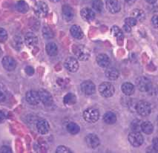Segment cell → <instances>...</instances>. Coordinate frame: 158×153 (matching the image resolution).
I'll return each mask as SVG.
<instances>
[{
	"label": "cell",
	"instance_id": "bcb514c9",
	"mask_svg": "<svg viewBox=\"0 0 158 153\" xmlns=\"http://www.w3.org/2000/svg\"><path fill=\"white\" fill-rule=\"evenodd\" d=\"M49 1L53 2H57L60 1V0H49Z\"/></svg>",
	"mask_w": 158,
	"mask_h": 153
},
{
	"label": "cell",
	"instance_id": "4316f807",
	"mask_svg": "<svg viewBox=\"0 0 158 153\" xmlns=\"http://www.w3.org/2000/svg\"><path fill=\"white\" fill-rule=\"evenodd\" d=\"M64 104L67 106H72L77 102V97L72 93H68L63 99Z\"/></svg>",
	"mask_w": 158,
	"mask_h": 153
},
{
	"label": "cell",
	"instance_id": "8fae6325",
	"mask_svg": "<svg viewBox=\"0 0 158 153\" xmlns=\"http://www.w3.org/2000/svg\"><path fill=\"white\" fill-rule=\"evenodd\" d=\"M106 5L108 11L111 14H117L120 12L121 6L118 0H106Z\"/></svg>",
	"mask_w": 158,
	"mask_h": 153
},
{
	"label": "cell",
	"instance_id": "f1b7e54d",
	"mask_svg": "<svg viewBox=\"0 0 158 153\" xmlns=\"http://www.w3.org/2000/svg\"><path fill=\"white\" fill-rule=\"evenodd\" d=\"M111 31L112 35L114 36L115 37H117L118 40H123V31L118 26H113Z\"/></svg>",
	"mask_w": 158,
	"mask_h": 153
},
{
	"label": "cell",
	"instance_id": "d6a6232c",
	"mask_svg": "<svg viewBox=\"0 0 158 153\" xmlns=\"http://www.w3.org/2000/svg\"><path fill=\"white\" fill-rule=\"evenodd\" d=\"M141 121L139 120H135L132 121L131 129L133 132H139L141 130Z\"/></svg>",
	"mask_w": 158,
	"mask_h": 153
},
{
	"label": "cell",
	"instance_id": "ee69618b",
	"mask_svg": "<svg viewBox=\"0 0 158 153\" xmlns=\"http://www.w3.org/2000/svg\"><path fill=\"white\" fill-rule=\"evenodd\" d=\"M5 113L2 111H1V110H0V123L3 122V121H5Z\"/></svg>",
	"mask_w": 158,
	"mask_h": 153
},
{
	"label": "cell",
	"instance_id": "277c9868",
	"mask_svg": "<svg viewBox=\"0 0 158 153\" xmlns=\"http://www.w3.org/2000/svg\"><path fill=\"white\" fill-rule=\"evenodd\" d=\"M136 85L137 87L140 91L148 92L152 88L153 83L149 79L146 77H139L136 80Z\"/></svg>",
	"mask_w": 158,
	"mask_h": 153
},
{
	"label": "cell",
	"instance_id": "74e56055",
	"mask_svg": "<svg viewBox=\"0 0 158 153\" xmlns=\"http://www.w3.org/2000/svg\"><path fill=\"white\" fill-rule=\"evenodd\" d=\"M152 147L155 152H158V137L154 138L152 141Z\"/></svg>",
	"mask_w": 158,
	"mask_h": 153
},
{
	"label": "cell",
	"instance_id": "8d00e7d4",
	"mask_svg": "<svg viewBox=\"0 0 158 153\" xmlns=\"http://www.w3.org/2000/svg\"><path fill=\"white\" fill-rule=\"evenodd\" d=\"M151 22H152V25H153L154 28L158 29V15H154L152 16Z\"/></svg>",
	"mask_w": 158,
	"mask_h": 153
},
{
	"label": "cell",
	"instance_id": "9a60e30c",
	"mask_svg": "<svg viewBox=\"0 0 158 153\" xmlns=\"http://www.w3.org/2000/svg\"><path fill=\"white\" fill-rule=\"evenodd\" d=\"M36 129H37V131L40 134H45L50 130V126H49V123L47 121L40 120L36 123Z\"/></svg>",
	"mask_w": 158,
	"mask_h": 153
},
{
	"label": "cell",
	"instance_id": "4fadbf2b",
	"mask_svg": "<svg viewBox=\"0 0 158 153\" xmlns=\"http://www.w3.org/2000/svg\"><path fill=\"white\" fill-rule=\"evenodd\" d=\"M2 66L5 70L8 71H12L16 69V62L14 58L11 57H5L2 59Z\"/></svg>",
	"mask_w": 158,
	"mask_h": 153
},
{
	"label": "cell",
	"instance_id": "83f0119b",
	"mask_svg": "<svg viewBox=\"0 0 158 153\" xmlns=\"http://www.w3.org/2000/svg\"><path fill=\"white\" fill-rule=\"evenodd\" d=\"M67 131L71 134H77L80 132V127L79 126L78 124H77L76 123L71 122L68 123L67 125Z\"/></svg>",
	"mask_w": 158,
	"mask_h": 153
},
{
	"label": "cell",
	"instance_id": "f6af8a7d",
	"mask_svg": "<svg viewBox=\"0 0 158 153\" xmlns=\"http://www.w3.org/2000/svg\"><path fill=\"white\" fill-rule=\"evenodd\" d=\"M146 1L148 3H149V4H154V3H155L157 0H146Z\"/></svg>",
	"mask_w": 158,
	"mask_h": 153
},
{
	"label": "cell",
	"instance_id": "2e32d148",
	"mask_svg": "<svg viewBox=\"0 0 158 153\" xmlns=\"http://www.w3.org/2000/svg\"><path fill=\"white\" fill-rule=\"evenodd\" d=\"M80 15H81L82 19L87 22L92 21L95 18L94 12L89 8H82L81 11H80Z\"/></svg>",
	"mask_w": 158,
	"mask_h": 153
},
{
	"label": "cell",
	"instance_id": "e575fe53",
	"mask_svg": "<svg viewBox=\"0 0 158 153\" xmlns=\"http://www.w3.org/2000/svg\"><path fill=\"white\" fill-rule=\"evenodd\" d=\"M8 39V33L4 28H0V42H4Z\"/></svg>",
	"mask_w": 158,
	"mask_h": 153
},
{
	"label": "cell",
	"instance_id": "30bf717a",
	"mask_svg": "<svg viewBox=\"0 0 158 153\" xmlns=\"http://www.w3.org/2000/svg\"><path fill=\"white\" fill-rule=\"evenodd\" d=\"M85 143L91 149H96L100 144V138L95 134H89L85 137Z\"/></svg>",
	"mask_w": 158,
	"mask_h": 153
},
{
	"label": "cell",
	"instance_id": "d590c367",
	"mask_svg": "<svg viewBox=\"0 0 158 153\" xmlns=\"http://www.w3.org/2000/svg\"><path fill=\"white\" fill-rule=\"evenodd\" d=\"M56 152L57 153H70L71 152V151L68 148V147H65V146H60L56 149Z\"/></svg>",
	"mask_w": 158,
	"mask_h": 153
},
{
	"label": "cell",
	"instance_id": "1f68e13d",
	"mask_svg": "<svg viewBox=\"0 0 158 153\" xmlns=\"http://www.w3.org/2000/svg\"><path fill=\"white\" fill-rule=\"evenodd\" d=\"M92 7L97 12H101L103 9V3L102 0H93Z\"/></svg>",
	"mask_w": 158,
	"mask_h": 153
},
{
	"label": "cell",
	"instance_id": "ac0fdd59",
	"mask_svg": "<svg viewBox=\"0 0 158 153\" xmlns=\"http://www.w3.org/2000/svg\"><path fill=\"white\" fill-rule=\"evenodd\" d=\"M96 60L97 64L102 68H107L110 65V58L108 55L105 54H99Z\"/></svg>",
	"mask_w": 158,
	"mask_h": 153
},
{
	"label": "cell",
	"instance_id": "52a82bcc",
	"mask_svg": "<svg viewBox=\"0 0 158 153\" xmlns=\"http://www.w3.org/2000/svg\"><path fill=\"white\" fill-rule=\"evenodd\" d=\"M34 12L38 17L43 18L47 16L48 8L44 2H38L34 7Z\"/></svg>",
	"mask_w": 158,
	"mask_h": 153
},
{
	"label": "cell",
	"instance_id": "ab89813d",
	"mask_svg": "<svg viewBox=\"0 0 158 153\" xmlns=\"http://www.w3.org/2000/svg\"><path fill=\"white\" fill-rule=\"evenodd\" d=\"M0 152L2 153H11L12 150L10 149V147H2L0 150Z\"/></svg>",
	"mask_w": 158,
	"mask_h": 153
},
{
	"label": "cell",
	"instance_id": "60d3db41",
	"mask_svg": "<svg viewBox=\"0 0 158 153\" xmlns=\"http://www.w3.org/2000/svg\"><path fill=\"white\" fill-rule=\"evenodd\" d=\"M121 1H122L123 3H125L126 5H131L135 2L136 0H121Z\"/></svg>",
	"mask_w": 158,
	"mask_h": 153
},
{
	"label": "cell",
	"instance_id": "ba28073f",
	"mask_svg": "<svg viewBox=\"0 0 158 153\" xmlns=\"http://www.w3.org/2000/svg\"><path fill=\"white\" fill-rule=\"evenodd\" d=\"M38 93L40 95V101H42V103L45 106H51L54 104V100H53L52 96L46 90L41 89L38 91Z\"/></svg>",
	"mask_w": 158,
	"mask_h": 153
},
{
	"label": "cell",
	"instance_id": "8992f818",
	"mask_svg": "<svg viewBox=\"0 0 158 153\" xmlns=\"http://www.w3.org/2000/svg\"><path fill=\"white\" fill-rule=\"evenodd\" d=\"M128 139L131 145L134 147H139L143 145L144 138L139 132H132L128 134Z\"/></svg>",
	"mask_w": 158,
	"mask_h": 153
},
{
	"label": "cell",
	"instance_id": "7c38bea8",
	"mask_svg": "<svg viewBox=\"0 0 158 153\" xmlns=\"http://www.w3.org/2000/svg\"><path fill=\"white\" fill-rule=\"evenodd\" d=\"M64 66H65V69L71 72H76L79 69L78 61L73 57H69L66 59Z\"/></svg>",
	"mask_w": 158,
	"mask_h": 153
},
{
	"label": "cell",
	"instance_id": "d4e9b609",
	"mask_svg": "<svg viewBox=\"0 0 158 153\" xmlns=\"http://www.w3.org/2000/svg\"><path fill=\"white\" fill-rule=\"evenodd\" d=\"M154 125L149 121H145L141 123V131L146 134H151L154 132Z\"/></svg>",
	"mask_w": 158,
	"mask_h": 153
},
{
	"label": "cell",
	"instance_id": "b9f144b4",
	"mask_svg": "<svg viewBox=\"0 0 158 153\" xmlns=\"http://www.w3.org/2000/svg\"><path fill=\"white\" fill-rule=\"evenodd\" d=\"M5 98H6V97H5V94L4 93V91L0 90V103L5 101Z\"/></svg>",
	"mask_w": 158,
	"mask_h": 153
},
{
	"label": "cell",
	"instance_id": "4dcf8cb0",
	"mask_svg": "<svg viewBox=\"0 0 158 153\" xmlns=\"http://www.w3.org/2000/svg\"><path fill=\"white\" fill-rule=\"evenodd\" d=\"M43 36L45 39H51L54 36V33L50 27L45 26L43 29Z\"/></svg>",
	"mask_w": 158,
	"mask_h": 153
},
{
	"label": "cell",
	"instance_id": "5b68a950",
	"mask_svg": "<svg viewBox=\"0 0 158 153\" xmlns=\"http://www.w3.org/2000/svg\"><path fill=\"white\" fill-rule=\"evenodd\" d=\"M114 86L108 82H104L99 86V92L102 97H111L114 95Z\"/></svg>",
	"mask_w": 158,
	"mask_h": 153
},
{
	"label": "cell",
	"instance_id": "3957f363",
	"mask_svg": "<svg viewBox=\"0 0 158 153\" xmlns=\"http://www.w3.org/2000/svg\"><path fill=\"white\" fill-rule=\"evenodd\" d=\"M73 51L77 57L80 60H87L90 57V52L86 47L82 45H73Z\"/></svg>",
	"mask_w": 158,
	"mask_h": 153
},
{
	"label": "cell",
	"instance_id": "603a6c76",
	"mask_svg": "<svg viewBox=\"0 0 158 153\" xmlns=\"http://www.w3.org/2000/svg\"><path fill=\"white\" fill-rule=\"evenodd\" d=\"M104 122L107 124L112 125L117 122V115L112 112H108L103 115Z\"/></svg>",
	"mask_w": 158,
	"mask_h": 153
},
{
	"label": "cell",
	"instance_id": "d6986e66",
	"mask_svg": "<svg viewBox=\"0 0 158 153\" xmlns=\"http://www.w3.org/2000/svg\"><path fill=\"white\" fill-rule=\"evenodd\" d=\"M105 75L110 80H116L120 76L119 71L115 68H108L105 71Z\"/></svg>",
	"mask_w": 158,
	"mask_h": 153
},
{
	"label": "cell",
	"instance_id": "ffe728a7",
	"mask_svg": "<svg viewBox=\"0 0 158 153\" xmlns=\"http://www.w3.org/2000/svg\"><path fill=\"white\" fill-rule=\"evenodd\" d=\"M70 32H71V34L72 35L73 37L75 39H77V40H81L83 37L84 34L83 31H82V28L79 25H72L70 28Z\"/></svg>",
	"mask_w": 158,
	"mask_h": 153
},
{
	"label": "cell",
	"instance_id": "cb8c5ba5",
	"mask_svg": "<svg viewBox=\"0 0 158 153\" xmlns=\"http://www.w3.org/2000/svg\"><path fill=\"white\" fill-rule=\"evenodd\" d=\"M131 16L137 20V22H143L146 19V14L143 10L140 9H135L132 11Z\"/></svg>",
	"mask_w": 158,
	"mask_h": 153
},
{
	"label": "cell",
	"instance_id": "7402d4cb",
	"mask_svg": "<svg viewBox=\"0 0 158 153\" xmlns=\"http://www.w3.org/2000/svg\"><path fill=\"white\" fill-rule=\"evenodd\" d=\"M38 39L36 36V35L33 33H27L25 36V44L29 47L34 46L37 44Z\"/></svg>",
	"mask_w": 158,
	"mask_h": 153
},
{
	"label": "cell",
	"instance_id": "9c48e42d",
	"mask_svg": "<svg viewBox=\"0 0 158 153\" xmlns=\"http://www.w3.org/2000/svg\"><path fill=\"white\" fill-rule=\"evenodd\" d=\"M81 90L85 95H92L96 91V87L92 81L85 80L82 83Z\"/></svg>",
	"mask_w": 158,
	"mask_h": 153
},
{
	"label": "cell",
	"instance_id": "f546056e",
	"mask_svg": "<svg viewBox=\"0 0 158 153\" xmlns=\"http://www.w3.org/2000/svg\"><path fill=\"white\" fill-rule=\"evenodd\" d=\"M16 8L20 13H26L28 11V5L25 2L20 0L16 4Z\"/></svg>",
	"mask_w": 158,
	"mask_h": 153
},
{
	"label": "cell",
	"instance_id": "836d02e7",
	"mask_svg": "<svg viewBox=\"0 0 158 153\" xmlns=\"http://www.w3.org/2000/svg\"><path fill=\"white\" fill-rule=\"evenodd\" d=\"M137 20H136L135 18L132 17V16L131 17H127L125 19V24H126V25H129L130 27L135 26V25H137Z\"/></svg>",
	"mask_w": 158,
	"mask_h": 153
},
{
	"label": "cell",
	"instance_id": "44dd1931",
	"mask_svg": "<svg viewBox=\"0 0 158 153\" xmlns=\"http://www.w3.org/2000/svg\"><path fill=\"white\" fill-rule=\"evenodd\" d=\"M121 89H122L123 93L126 96L132 95L135 91V86L131 83H124L121 86Z\"/></svg>",
	"mask_w": 158,
	"mask_h": 153
},
{
	"label": "cell",
	"instance_id": "f35d334b",
	"mask_svg": "<svg viewBox=\"0 0 158 153\" xmlns=\"http://www.w3.org/2000/svg\"><path fill=\"white\" fill-rule=\"evenodd\" d=\"M25 72L27 75H33L34 73V69H33L31 66H27L26 68H25Z\"/></svg>",
	"mask_w": 158,
	"mask_h": 153
},
{
	"label": "cell",
	"instance_id": "5bb4252c",
	"mask_svg": "<svg viewBox=\"0 0 158 153\" xmlns=\"http://www.w3.org/2000/svg\"><path fill=\"white\" fill-rule=\"evenodd\" d=\"M26 100L31 105H37L40 102V95L38 91H29L26 94Z\"/></svg>",
	"mask_w": 158,
	"mask_h": 153
},
{
	"label": "cell",
	"instance_id": "484cf974",
	"mask_svg": "<svg viewBox=\"0 0 158 153\" xmlns=\"http://www.w3.org/2000/svg\"><path fill=\"white\" fill-rule=\"evenodd\" d=\"M46 52L50 56H56L58 53L57 45L54 42H49L46 45Z\"/></svg>",
	"mask_w": 158,
	"mask_h": 153
},
{
	"label": "cell",
	"instance_id": "6da1fadb",
	"mask_svg": "<svg viewBox=\"0 0 158 153\" xmlns=\"http://www.w3.org/2000/svg\"><path fill=\"white\" fill-rule=\"evenodd\" d=\"M136 111L139 115L143 117H147L152 113V106L148 102L145 100H140L136 104Z\"/></svg>",
	"mask_w": 158,
	"mask_h": 153
},
{
	"label": "cell",
	"instance_id": "7a4b0ae2",
	"mask_svg": "<svg viewBox=\"0 0 158 153\" xmlns=\"http://www.w3.org/2000/svg\"><path fill=\"white\" fill-rule=\"evenodd\" d=\"M83 118L88 123H95L100 118V112L95 108H89L84 111Z\"/></svg>",
	"mask_w": 158,
	"mask_h": 153
},
{
	"label": "cell",
	"instance_id": "7bdbcfd3",
	"mask_svg": "<svg viewBox=\"0 0 158 153\" xmlns=\"http://www.w3.org/2000/svg\"><path fill=\"white\" fill-rule=\"evenodd\" d=\"M123 30L127 33H129L131 31V28L130 27L129 25H126V24H125V25H123Z\"/></svg>",
	"mask_w": 158,
	"mask_h": 153
},
{
	"label": "cell",
	"instance_id": "e0dca14e",
	"mask_svg": "<svg viewBox=\"0 0 158 153\" xmlns=\"http://www.w3.org/2000/svg\"><path fill=\"white\" fill-rule=\"evenodd\" d=\"M62 15H63L64 19L66 21H71L73 19V16H74V11H73V8L71 6L68 5H65L62 6Z\"/></svg>",
	"mask_w": 158,
	"mask_h": 153
}]
</instances>
